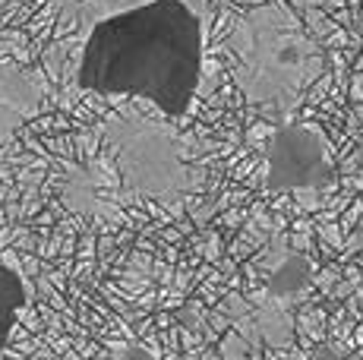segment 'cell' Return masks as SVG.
I'll return each instance as SVG.
<instances>
[{"mask_svg":"<svg viewBox=\"0 0 363 360\" xmlns=\"http://www.w3.org/2000/svg\"><path fill=\"white\" fill-rule=\"evenodd\" d=\"M215 0H89L79 10L76 86L139 95L164 117L190 114Z\"/></svg>","mask_w":363,"mask_h":360,"instance_id":"obj_1","label":"cell"},{"mask_svg":"<svg viewBox=\"0 0 363 360\" xmlns=\"http://www.w3.org/2000/svg\"><path fill=\"white\" fill-rule=\"evenodd\" d=\"M234 79L250 105H275L288 114L323 70V54L284 4L243 13L228 35Z\"/></svg>","mask_w":363,"mask_h":360,"instance_id":"obj_2","label":"cell"},{"mask_svg":"<svg viewBox=\"0 0 363 360\" xmlns=\"http://www.w3.org/2000/svg\"><path fill=\"white\" fill-rule=\"evenodd\" d=\"M101 133L127 193L171 206L199 186L184 162V142L167 123L143 114H127L111 117Z\"/></svg>","mask_w":363,"mask_h":360,"instance_id":"obj_3","label":"cell"},{"mask_svg":"<svg viewBox=\"0 0 363 360\" xmlns=\"http://www.w3.org/2000/svg\"><path fill=\"white\" fill-rule=\"evenodd\" d=\"M265 186L272 193L319 190L332 174L329 145L323 133L306 123H284L265 145Z\"/></svg>","mask_w":363,"mask_h":360,"instance_id":"obj_4","label":"cell"},{"mask_svg":"<svg viewBox=\"0 0 363 360\" xmlns=\"http://www.w3.org/2000/svg\"><path fill=\"white\" fill-rule=\"evenodd\" d=\"M41 99H45L41 76L13 64H0V142H6L29 117L38 114Z\"/></svg>","mask_w":363,"mask_h":360,"instance_id":"obj_5","label":"cell"},{"mask_svg":"<svg viewBox=\"0 0 363 360\" xmlns=\"http://www.w3.org/2000/svg\"><path fill=\"white\" fill-rule=\"evenodd\" d=\"M23 300H26V291H23V281H19V275L10 272V269L0 262V348L10 342L13 325L19 322Z\"/></svg>","mask_w":363,"mask_h":360,"instance_id":"obj_6","label":"cell"},{"mask_svg":"<svg viewBox=\"0 0 363 360\" xmlns=\"http://www.w3.org/2000/svg\"><path fill=\"white\" fill-rule=\"evenodd\" d=\"M4 6H6V0H0V10H4Z\"/></svg>","mask_w":363,"mask_h":360,"instance_id":"obj_7","label":"cell"}]
</instances>
